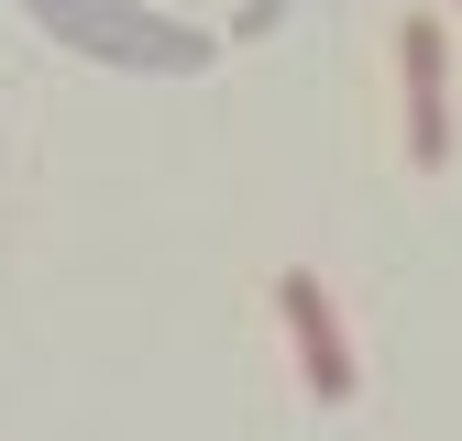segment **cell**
I'll return each mask as SVG.
<instances>
[{
	"mask_svg": "<svg viewBox=\"0 0 462 441\" xmlns=\"http://www.w3.org/2000/svg\"><path fill=\"white\" fill-rule=\"evenodd\" d=\"M275 320H286V342H298L309 398H319V408H341L364 375H353V331H341V309H330V287H319L309 265H286V276H275Z\"/></svg>",
	"mask_w": 462,
	"mask_h": 441,
	"instance_id": "1",
	"label": "cell"
},
{
	"mask_svg": "<svg viewBox=\"0 0 462 441\" xmlns=\"http://www.w3.org/2000/svg\"><path fill=\"white\" fill-rule=\"evenodd\" d=\"M396 78H408V165H451V33H440V12L396 23Z\"/></svg>",
	"mask_w": 462,
	"mask_h": 441,
	"instance_id": "2",
	"label": "cell"
}]
</instances>
